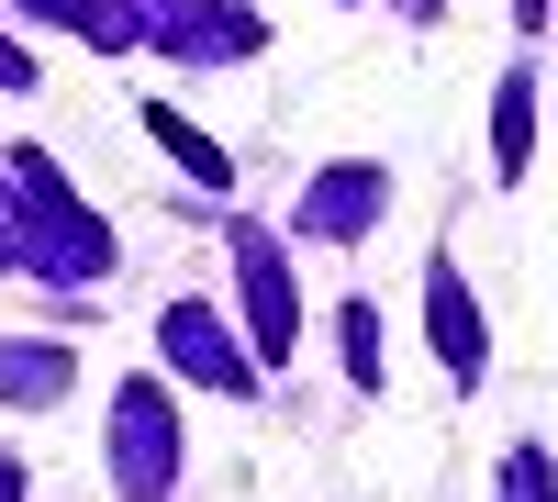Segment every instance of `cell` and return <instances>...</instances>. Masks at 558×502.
Listing matches in <instances>:
<instances>
[{"label": "cell", "instance_id": "obj_1", "mask_svg": "<svg viewBox=\"0 0 558 502\" xmlns=\"http://www.w3.org/2000/svg\"><path fill=\"white\" fill-rule=\"evenodd\" d=\"M246 302H257V346L279 357V346H291V280H279L268 235H246Z\"/></svg>", "mask_w": 558, "mask_h": 502}, {"label": "cell", "instance_id": "obj_2", "mask_svg": "<svg viewBox=\"0 0 558 502\" xmlns=\"http://www.w3.org/2000/svg\"><path fill=\"white\" fill-rule=\"evenodd\" d=\"M436 346L458 357V380H470V357H481V325H470V302H458L447 280H436Z\"/></svg>", "mask_w": 558, "mask_h": 502}]
</instances>
